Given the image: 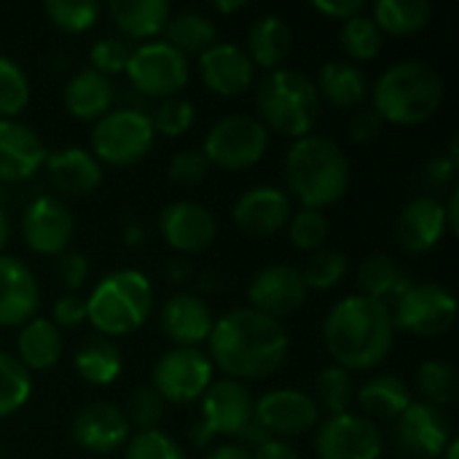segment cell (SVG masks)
<instances>
[{
    "label": "cell",
    "mask_w": 459,
    "mask_h": 459,
    "mask_svg": "<svg viewBox=\"0 0 459 459\" xmlns=\"http://www.w3.org/2000/svg\"><path fill=\"white\" fill-rule=\"evenodd\" d=\"M207 344L212 366L237 382L272 377L290 355V336L285 325L250 307L231 309L215 320Z\"/></svg>",
    "instance_id": "1"
},
{
    "label": "cell",
    "mask_w": 459,
    "mask_h": 459,
    "mask_svg": "<svg viewBox=\"0 0 459 459\" xmlns=\"http://www.w3.org/2000/svg\"><path fill=\"white\" fill-rule=\"evenodd\" d=\"M395 325L390 307L366 299L347 296L333 304L323 323V342L336 366L352 371H368L387 360L393 352Z\"/></svg>",
    "instance_id": "2"
},
{
    "label": "cell",
    "mask_w": 459,
    "mask_h": 459,
    "mask_svg": "<svg viewBox=\"0 0 459 459\" xmlns=\"http://www.w3.org/2000/svg\"><path fill=\"white\" fill-rule=\"evenodd\" d=\"M350 159L325 134L299 137L285 156L288 191L304 210H323L336 204L350 188Z\"/></svg>",
    "instance_id": "3"
},
{
    "label": "cell",
    "mask_w": 459,
    "mask_h": 459,
    "mask_svg": "<svg viewBox=\"0 0 459 459\" xmlns=\"http://www.w3.org/2000/svg\"><path fill=\"white\" fill-rule=\"evenodd\" d=\"M371 105L398 126L425 124L444 105V78L422 59L390 65L374 83Z\"/></svg>",
    "instance_id": "4"
},
{
    "label": "cell",
    "mask_w": 459,
    "mask_h": 459,
    "mask_svg": "<svg viewBox=\"0 0 459 459\" xmlns=\"http://www.w3.org/2000/svg\"><path fill=\"white\" fill-rule=\"evenodd\" d=\"M153 312V285L137 269L108 272L86 299V320L100 336H129Z\"/></svg>",
    "instance_id": "5"
},
{
    "label": "cell",
    "mask_w": 459,
    "mask_h": 459,
    "mask_svg": "<svg viewBox=\"0 0 459 459\" xmlns=\"http://www.w3.org/2000/svg\"><path fill=\"white\" fill-rule=\"evenodd\" d=\"M320 94L315 81L293 67L269 70L255 89V105L261 124L285 137L312 134L320 118Z\"/></svg>",
    "instance_id": "6"
},
{
    "label": "cell",
    "mask_w": 459,
    "mask_h": 459,
    "mask_svg": "<svg viewBox=\"0 0 459 459\" xmlns=\"http://www.w3.org/2000/svg\"><path fill=\"white\" fill-rule=\"evenodd\" d=\"M153 126L145 110L140 108H113L94 121L91 129V153L102 164L132 167L148 156L153 148Z\"/></svg>",
    "instance_id": "7"
},
{
    "label": "cell",
    "mask_w": 459,
    "mask_h": 459,
    "mask_svg": "<svg viewBox=\"0 0 459 459\" xmlns=\"http://www.w3.org/2000/svg\"><path fill=\"white\" fill-rule=\"evenodd\" d=\"M266 148L269 129L247 113H231L210 126V132L204 134L202 153L207 156L210 167L215 164L221 169L239 172L258 164Z\"/></svg>",
    "instance_id": "8"
},
{
    "label": "cell",
    "mask_w": 459,
    "mask_h": 459,
    "mask_svg": "<svg viewBox=\"0 0 459 459\" xmlns=\"http://www.w3.org/2000/svg\"><path fill=\"white\" fill-rule=\"evenodd\" d=\"M124 73L132 89L143 97L167 100L178 97L188 83V56H183L167 40H148L132 48Z\"/></svg>",
    "instance_id": "9"
},
{
    "label": "cell",
    "mask_w": 459,
    "mask_h": 459,
    "mask_svg": "<svg viewBox=\"0 0 459 459\" xmlns=\"http://www.w3.org/2000/svg\"><path fill=\"white\" fill-rule=\"evenodd\" d=\"M253 417H255V401L242 382L237 379L212 382L202 395V414L199 422L191 428V441L196 449H202L218 436H239Z\"/></svg>",
    "instance_id": "10"
},
{
    "label": "cell",
    "mask_w": 459,
    "mask_h": 459,
    "mask_svg": "<svg viewBox=\"0 0 459 459\" xmlns=\"http://www.w3.org/2000/svg\"><path fill=\"white\" fill-rule=\"evenodd\" d=\"M212 360L199 347H172L153 366V390L164 403L188 406L202 401L212 385Z\"/></svg>",
    "instance_id": "11"
},
{
    "label": "cell",
    "mask_w": 459,
    "mask_h": 459,
    "mask_svg": "<svg viewBox=\"0 0 459 459\" xmlns=\"http://www.w3.org/2000/svg\"><path fill=\"white\" fill-rule=\"evenodd\" d=\"M393 325L414 336H444L457 317V299L449 288L436 282L411 285L390 309Z\"/></svg>",
    "instance_id": "12"
},
{
    "label": "cell",
    "mask_w": 459,
    "mask_h": 459,
    "mask_svg": "<svg viewBox=\"0 0 459 459\" xmlns=\"http://www.w3.org/2000/svg\"><path fill=\"white\" fill-rule=\"evenodd\" d=\"M315 452L320 459H379L385 436L374 420L347 411L328 417L317 428Z\"/></svg>",
    "instance_id": "13"
},
{
    "label": "cell",
    "mask_w": 459,
    "mask_h": 459,
    "mask_svg": "<svg viewBox=\"0 0 459 459\" xmlns=\"http://www.w3.org/2000/svg\"><path fill=\"white\" fill-rule=\"evenodd\" d=\"M393 438L409 459H441L446 446L455 441L446 411L425 401H414L395 420Z\"/></svg>",
    "instance_id": "14"
},
{
    "label": "cell",
    "mask_w": 459,
    "mask_h": 459,
    "mask_svg": "<svg viewBox=\"0 0 459 459\" xmlns=\"http://www.w3.org/2000/svg\"><path fill=\"white\" fill-rule=\"evenodd\" d=\"M73 212L56 196H35L22 212L24 245L38 255H62L73 242Z\"/></svg>",
    "instance_id": "15"
},
{
    "label": "cell",
    "mask_w": 459,
    "mask_h": 459,
    "mask_svg": "<svg viewBox=\"0 0 459 459\" xmlns=\"http://www.w3.org/2000/svg\"><path fill=\"white\" fill-rule=\"evenodd\" d=\"M307 285L301 277V269L288 264H272L253 274L247 285V301L250 309L266 315V317H288L299 312L307 301Z\"/></svg>",
    "instance_id": "16"
},
{
    "label": "cell",
    "mask_w": 459,
    "mask_h": 459,
    "mask_svg": "<svg viewBox=\"0 0 459 459\" xmlns=\"http://www.w3.org/2000/svg\"><path fill=\"white\" fill-rule=\"evenodd\" d=\"M255 420L272 438H290L304 436L320 420V409L315 398L304 390L282 387L261 395L255 401Z\"/></svg>",
    "instance_id": "17"
},
{
    "label": "cell",
    "mask_w": 459,
    "mask_h": 459,
    "mask_svg": "<svg viewBox=\"0 0 459 459\" xmlns=\"http://www.w3.org/2000/svg\"><path fill=\"white\" fill-rule=\"evenodd\" d=\"M159 234L175 253L196 255L212 245L218 234V223L204 204L180 199L159 212Z\"/></svg>",
    "instance_id": "18"
},
{
    "label": "cell",
    "mask_w": 459,
    "mask_h": 459,
    "mask_svg": "<svg viewBox=\"0 0 459 459\" xmlns=\"http://www.w3.org/2000/svg\"><path fill=\"white\" fill-rule=\"evenodd\" d=\"M231 215L239 231L264 239L288 229L293 218V204L288 191L277 186H253L234 202Z\"/></svg>",
    "instance_id": "19"
},
{
    "label": "cell",
    "mask_w": 459,
    "mask_h": 459,
    "mask_svg": "<svg viewBox=\"0 0 459 459\" xmlns=\"http://www.w3.org/2000/svg\"><path fill=\"white\" fill-rule=\"evenodd\" d=\"M73 441L91 455H113L132 438V428L116 403L94 401L73 417Z\"/></svg>",
    "instance_id": "20"
},
{
    "label": "cell",
    "mask_w": 459,
    "mask_h": 459,
    "mask_svg": "<svg viewBox=\"0 0 459 459\" xmlns=\"http://www.w3.org/2000/svg\"><path fill=\"white\" fill-rule=\"evenodd\" d=\"M449 231L444 202L436 196L411 199L395 218V242L409 255L430 253Z\"/></svg>",
    "instance_id": "21"
},
{
    "label": "cell",
    "mask_w": 459,
    "mask_h": 459,
    "mask_svg": "<svg viewBox=\"0 0 459 459\" xmlns=\"http://www.w3.org/2000/svg\"><path fill=\"white\" fill-rule=\"evenodd\" d=\"M46 156L48 151L32 126L16 118H0V183H22L32 178Z\"/></svg>",
    "instance_id": "22"
},
{
    "label": "cell",
    "mask_w": 459,
    "mask_h": 459,
    "mask_svg": "<svg viewBox=\"0 0 459 459\" xmlns=\"http://www.w3.org/2000/svg\"><path fill=\"white\" fill-rule=\"evenodd\" d=\"M199 75L202 83L223 97H237L253 86L255 65L247 51L237 43H212L204 54H199Z\"/></svg>",
    "instance_id": "23"
},
{
    "label": "cell",
    "mask_w": 459,
    "mask_h": 459,
    "mask_svg": "<svg viewBox=\"0 0 459 459\" xmlns=\"http://www.w3.org/2000/svg\"><path fill=\"white\" fill-rule=\"evenodd\" d=\"M40 307V288L32 269L8 253H0V325H24Z\"/></svg>",
    "instance_id": "24"
},
{
    "label": "cell",
    "mask_w": 459,
    "mask_h": 459,
    "mask_svg": "<svg viewBox=\"0 0 459 459\" xmlns=\"http://www.w3.org/2000/svg\"><path fill=\"white\" fill-rule=\"evenodd\" d=\"M215 317L194 293H175L159 312V328L175 347H196L210 339Z\"/></svg>",
    "instance_id": "25"
},
{
    "label": "cell",
    "mask_w": 459,
    "mask_h": 459,
    "mask_svg": "<svg viewBox=\"0 0 459 459\" xmlns=\"http://www.w3.org/2000/svg\"><path fill=\"white\" fill-rule=\"evenodd\" d=\"M48 183L67 196H86L102 183V164L91 151L81 145H67L46 156L43 161Z\"/></svg>",
    "instance_id": "26"
},
{
    "label": "cell",
    "mask_w": 459,
    "mask_h": 459,
    "mask_svg": "<svg viewBox=\"0 0 459 459\" xmlns=\"http://www.w3.org/2000/svg\"><path fill=\"white\" fill-rule=\"evenodd\" d=\"M62 100H65V108L73 118L97 121L108 110H113L116 86L108 75H102L91 67H83L65 83Z\"/></svg>",
    "instance_id": "27"
},
{
    "label": "cell",
    "mask_w": 459,
    "mask_h": 459,
    "mask_svg": "<svg viewBox=\"0 0 459 459\" xmlns=\"http://www.w3.org/2000/svg\"><path fill=\"white\" fill-rule=\"evenodd\" d=\"M315 86H317L320 100H325L336 108H347V110L366 105L371 97V83H368L366 73L358 65H352L350 59H328L320 67Z\"/></svg>",
    "instance_id": "28"
},
{
    "label": "cell",
    "mask_w": 459,
    "mask_h": 459,
    "mask_svg": "<svg viewBox=\"0 0 459 459\" xmlns=\"http://www.w3.org/2000/svg\"><path fill=\"white\" fill-rule=\"evenodd\" d=\"M293 48V30L285 16L264 13L247 30V56L253 65H261L266 73L277 70Z\"/></svg>",
    "instance_id": "29"
},
{
    "label": "cell",
    "mask_w": 459,
    "mask_h": 459,
    "mask_svg": "<svg viewBox=\"0 0 459 459\" xmlns=\"http://www.w3.org/2000/svg\"><path fill=\"white\" fill-rule=\"evenodd\" d=\"M108 13L124 40H153L167 27L172 8L167 0H110Z\"/></svg>",
    "instance_id": "30"
},
{
    "label": "cell",
    "mask_w": 459,
    "mask_h": 459,
    "mask_svg": "<svg viewBox=\"0 0 459 459\" xmlns=\"http://www.w3.org/2000/svg\"><path fill=\"white\" fill-rule=\"evenodd\" d=\"M65 350L62 331L48 317H32L22 325L16 339V360L27 371H48L59 363Z\"/></svg>",
    "instance_id": "31"
},
{
    "label": "cell",
    "mask_w": 459,
    "mask_h": 459,
    "mask_svg": "<svg viewBox=\"0 0 459 459\" xmlns=\"http://www.w3.org/2000/svg\"><path fill=\"white\" fill-rule=\"evenodd\" d=\"M73 366L78 371V377L91 385V387H108L121 377L124 368V358L121 350L113 339L91 333L86 339H81V344L73 352Z\"/></svg>",
    "instance_id": "32"
},
{
    "label": "cell",
    "mask_w": 459,
    "mask_h": 459,
    "mask_svg": "<svg viewBox=\"0 0 459 459\" xmlns=\"http://www.w3.org/2000/svg\"><path fill=\"white\" fill-rule=\"evenodd\" d=\"M411 277L385 253H374L368 255L360 269H358V288L360 296L374 299L385 307H395V301L411 288Z\"/></svg>",
    "instance_id": "33"
},
{
    "label": "cell",
    "mask_w": 459,
    "mask_h": 459,
    "mask_svg": "<svg viewBox=\"0 0 459 459\" xmlns=\"http://www.w3.org/2000/svg\"><path fill=\"white\" fill-rule=\"evenodd\" d=\"M355 398L368 420H398L414 403L409 385L393 374H377L355 393Z\"/></svg>",
    "instance_id": "34"
},
{
    "label": "cell",
    "mask_w": 459,
    "mask_h": 459,
    "mask_svg": "<svg viewBox=\"0 0 459 459\" xmlns=\"http://www.w3.org/2000/svg\"><path fill=\"white\" fill-rule=\"evenodd\" d=\"M167 43L172 48H178L183 56L188 54H204L212 43H218V30H215V22L202 13V11H194V8H186L175 16H169L167 27Z\"/></svg>",
    "instance_id": "35"
},
{
    "label": "cell",
    "mask_w": 459,
    "mask_h": 459,
    "mask_svg": "<svg viewBox=\"0 0 459 459\" xmlns=\"http://www.w3.org/2000/svg\"><path fill=\"white\" fill-rule=\"evenodd\" d=\"M377 27L390 35H411L428 27L433 19V5L428 0H377L374 16Z\"/></svg>",
    "instance_id": "36"
},
{
    "label": "cell",
    "mask_w": 459,
    "mask_h": 459,
    "mask_svg": "<svg viewBox=\"0 0 459 459\" xmlns=\"http://www.w3.org/2000/svg\"><path fill=\"white\" fill-rule=\"evenodd\" d=\"M414 385L425 403L438 409L452 406L459 398V374L449 360H425L414 374Z\"/></svg>",
    "instance_id": "37"
},
{
    "label": "cell",
    "mask_w": 459,
    "mask_h": 459,
    "mask_svg": "<svg viewBox=\"0 0 459 459\" xmlns=\"http://www.w3.org/2000/svg\"><path fill=\"white\" fill-rule=\"evenodd\" d=\"M355 379L342 366H328L317 374L315 382V403L317 409H325L331 417L347 414L355 401Z\"/></svg>",
    "instance_id": "38"
},
{
    "label": "cell",
    "mask_w": 459,
    "mask_h": 459,
    "mask_svg": "<svg viewBox=\"0 0 459 459\" xmlns=\"http://www.w3.org/2000/svg\"><path fill=\"white\" fill-rule=\"evenodd\" d=\"M339 38H342V48L350 56V62L352 59L355 62H371L374 56H379L382 40H385L377 22L371 16H366V13H358V16L347 19L342 24Z\"/></svg>",
    "instance_id": "39"
},
{
    "label": "cell",
    "mask_w": 459,
    "mask_h": 459,
    "mask_svg": "<svg viewBox=\"0 0 459 459\" xmlns=\"http://www.w3.org/2000/svg\"><path fill=\"white\" fill-rule=\"evenodd\" d=\"M32 395V377L16 355L0 352V417L16 414Z\"/></svg>",
    "instance_id": "40"
},
{
    "label": "cell",
    "mask_w": 459,
    "mask_h": 459,
    "mask_svg": "<svg viewBox=\"0 0 459 459\" xmlns=\"http://www.w3.org/2000/svg\"><path fill=\"white\" fill-rule=\"evenodd\" d=\"M350 272V258L342 250H331V247H320L309 255L307 266L301 269L304 285L307 290H331L336 288Z\"/></svg>",
    "instance_id": "41"
},
{
    "label": "cell",
    "mask_w": 459,
    "mask_h": 459,
    "mask_svg": "<svg viewBox=\"0 0 459 459\" xmlns=\"http://www.w3.org/2000/svg\"><path fill=\"white\" fill-rule=\"evenodd\" d=\"M30 102V78L24 67L0 54V118H13L19 116Z\"/></svg>",
    "instance_id": "42"
},
{
    "label": "cell",
    "mask_w": 459,
    "mask_h": 459,
    "mask_svg": "<svg viewBox=\"0 0 459 459\" xmlns=\"http://www.w3.org/2000/svg\"><path fill=\"white\" fill-rule=\"evenodd\" d=\"M43 13L65 32H86L100 19L102 5L97 0H46Z\"/></svg>",
    "instance_id": "43"
},
{
    "label": "cell",
    "mask_w": 459,
    "mask_h": 459,
    "mask_svg": "<svg viewBox=\"0 0 459 459\" xmlns=\"http://www.w3.org/2000/svg\"><path fill=\"white\" fill-rule=\"evenodd\" d=\"M121 411H124L129 428H137V433H145V430H159L164 411H167V403L161 401V395L151 385H143V387H134L129 393L126 406Z\"/></svg>",
    "instance_id": "44"
},
{
    "label": "cell",
    "mask_w": 459,
    "mask_h": 459,
    "mask_svg": "<svg viewBox=\"0 0 459 459\" xmlns=\"http://www.w3.org/2000/svg\"><path fill=\"white\" fill-rule=\"evenodd\" d=\"M151 118V126L156 134H164V137H180L186 134L194 121H196V108L191 100L186 97H167V100H159L156 110L148 113Z\"/></svg>",
    "instance_id": "45"
},
{
    "label": "cell",
    "mask_w": 459,
    "mask_h": 459,
    "mask_svg": "<svg viewBox=\"0 0 459 459\" xmlns=\"http://www.w3.org/2000/svg\"><path fill=\"white\" fill-rule=\"evenodd\" d=\"M331 234V221L325 218L323 210H299L293 212L290 223H288V237L299 250L315 253L325 245Z\"/></svg>",
    "instance_id": "46"
},
{
    "label": "cell",
    "mask_w": 459,
    "mask_h": 459,
    "mask_svg": "<svg viewBox=\"0 0 459 459\" xmlns=\"http://www.w3.org/2000/svg\"><path fill=\"white\" fill-rule=\"evenodd\" d=\"M124 459H188L180 444L164 430H145L126 441Z\"/></svg>",
    "instance_id": "47"
},
{
    "label": "cell",
    "mask_w": 459,
    "mask_h": 459,
    "mask_svg": "<svg viewBox=\"0 0 459 459\" xmlns=\"http://www.w3.org/2000/svg\"><path fill=\"white\" fill-rule=\"evenodd\" d=\"M132 56V46L124 38L116 35H102L100 40H94V46L89 48V59H91V70L102 73V75H118L126 70V62Z\"/></svg>",
    "instance_id": "48"
},
{
    "label": "cell",
    "mask_w": 459,
    "mask_h": 459,
    "mask_svg": "<svg viewBox=\"0 0 459 459\" xmlns=\"http://www.w3.org/2000/svg\"><path fill=\"white\" fill-rule=\"evenodd\" d=\"M207 175H210V161L199 148H186V151L175 153L169 161V180L175 186L194 188V186L204 183Z\"/></svg>",
    "instance_id": "49"
},
{
    "label": "cell",
    "mask_w": 459,
    "mask_h": 459,
    "mask_svg": "<svg viewBox=\"0 0 459 459\" xmlns=\"http://www.w3.org/2000/svg\"><path fill=\"white\" fill-rule=\"evenodd\" d=\"M382 126H385V118L379 116V110L371 102H366V105L352 110V116L347 121V134H350L352 143L368 145L382 134Z\"/></svg>",
    "instance_id": "50"
},
{
    "label": "cell",
    "mask_w": 459,
    "mask_h": 459,
    "mask_svg": "<svg viewBox=\"0 0 459 459\" xmlns=\"http://www.w3.org/2000/svg\"><path fill=\"white\" fill-rule=\"evenodd\" d=\"M56 274H59V282L67 288V293H75L78 288H83L89 277V258L78 250H65L59 255Z\"/></svg>",
    "instance_id": "51"
},
{
    "label": "cell",
    "mask_w": 459,
    "mask_h": 459,
    "mask_svg": "<svg viewBox=\"0 0 459 459\" xmlns=\"http://www.w3.org/2000/svg\"><path fill=\"white\" fill-rule=\"evenodd\" d=\"M51 323L59 331L62 328H78L81 323H86V299H81L78 293L59 296L51 307Z\"/></svg>",
    "instance_id": "52"
},
{
    "label": "cell",
    "mask_w": 459,
    "mask_h": 459,
    "mask_svg": "<svg viewBox=\"0 0 459 459\" xmlns=\"http://www.w3.org/2000/svg\"><path fill=\"white\" fill-rule=\"evenodd\" d=\"M457 175V161L449 153H438L425 164V183L430 188H446Z\"/></svg>",
    "instance_id": "53"
},
{
    "label": "cell",
    "mask_w": 459,
    "mask_h": 459,
    "mask_svg": "<svg viewBox=\"0 0 459 459\" xmlns=\"http://www.w3.org/2000/svg\"><path fill=\"white\" fill-rule=\"evenodd\" d=\"M315 11H320L323 16H331V19H339V22H347L358 13L366 11V3L363 0H315L312 3Z\"/></svg>",
    "instance_id": "54"
},
{
    "label": "cell",
    "mask_w": 459,
    "mask_h": 459,
    "mask_svg": "<svg viewBox=\"0 0 459 459\" xmlns=\"http://www.w3.org/2000/svg\"><path fill=\"white\" fill-rule=\"evenodd\" d=\"M253 459H299V452L282 438H269L253 449Z\"/></svg>",
    "instance_id": "55"
},
{
    "label": "cell",
    "mask_w": 459,
    "mask_h": 459,
    "mask_svg": "<svg viewBox=\"0 0 459 459\" xmlns=\"http://www.w3.org/2000/svg\"><path fill=\"white\" fill-rule=\"evenodd\" d=\"M237 438L242 441V446H247V449L253 446V449H255L258 444H264V441H269L272 436H269V433H266V430L261 428V422H258V420L253 417V420H250V422L245 425V430H242V433H239Z\"/></svg>",
    "instance_id": "56"
},
{
    "label": "cell",
    "mask_w": 459,
    "mask_h": 459,
    "mask_svg": "<svg viewBox=\"0 0 459 459\" xmlns=\"http://www.w3.org/2000/svg\"><path fill=\"white\" fill-rule=\"evenodd\" d=\"M204 459H253V452L242 444H221Z\"/></svg>",
    "instance_id": "57"
},
{
    "label": "cell",
    "mask_w": 459,
    "mask_h": 459,
    "mask_svg": "<svg viewBox=\"0 0 459 459\" xmlns=\"http://www.w3.org/2000/svg\"><path fill=\"white\" fill-rule=\"evenodd\" d=\"M457 202H459V188H452V194H449V204H444V210H446V223H449V231H452V234H457L459 231Z\"/></svg>",
    "instance_id": "58"
},
{
    "label": "cell",
    "mask_w": 459,
    "mask_h": 459,
    "mask_svg": "<svg viewBox=\"0 0 459 459\" xmlns=\"http://www.w3.org/2000/svg\"><path fill=\"white\" fill-rule=\"evenodd\" d=\"M167 274H169L172 282H186V280L191 277V266H188L183 258H175V261L167 266Z\"/></svg>",
    "instance_id": "59"
},
{
    "label": "cell",
    "mask_w": 459,
    "mask_h": 459,
    "mask_svg": "<svg viewBox=\"0 0 459 459\" xmlns=\"http://www.w3.org/2000/svg\"><path fill=\"white\" fill-rule=\"evenodd\" d=\"M247 3L245 0H215V11L221 13H234V11H242Z\"/></svg>",
    "instance_id": "60"
},
{
    "label": "cell",
    "mask_w": 459,
    "mask_h": 459,
    "mask_svg": "<svg viewBox=\"0 0 459 459\" xmlns=\"http://www.w3.org/2000/svg\"><path fill=\"white\" fill-rule=\"evenodd\" d=\"M8 237H11V221H8V212L0 207V250L5 247Z\"/></svg>",
    "instance_id": "61"
},
{
    "label": "cell",
    "mask_w": 459,
    "mask_h": 459,
    "mask_svg": "<svg viewBox=\"0 0 459 459\" xmlns=\"http://www.w3.org/2000/svg\"><path fill=\"white\" fill-rule=\"evenodd\" d=\"M126 242H129V245L143 242V226H132V229H126Z\"/></svg>",
    "instance_id": "62"
},
{
    "label": "cell",
    "mask_w": 459,
    "mask_h": 459,
    "mask_svg": "<svg viewBox=\"0 0 459 459\" xmlns=\"http://www.w3.org/2000/svg\"><path fill=\"white\" fill-rule=\"evenodd\" d=\"M459 457V441H452L449 446H446V452L441 455V459H457Z\"/></svg>",
    "instance_id": "63"
},
{
    "label": "cell",
    "mask_w": 459,
    "mask_h": 459,
    "mask_svg": "<svg viewBox=\"0 0 459 459\" xmlns=\"http://www.w3.org/2000/svg\"><path fill=\"white\" fill-rule=\"evenodd\" d=\"M0 199H3V188H0Z\"/></svg>",
    "instance_id": "64"
}]
</instances>
